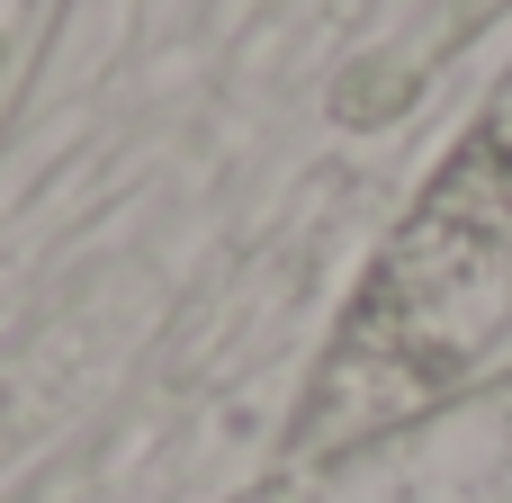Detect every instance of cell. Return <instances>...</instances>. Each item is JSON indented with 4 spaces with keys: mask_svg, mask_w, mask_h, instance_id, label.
Instances as JSON below:
<instances>
[{
    "mask_svg": "<svg viewBox=\"0 0 512 503\" xmlns=\"http://www.w3.org/2000/svg\"><path fill=\"white\" fill-rule=\"evenodd\" d=\"M504 9H512V0H441V18H432V45H423V72H432L441 54H459V45H468L486 18H504Z\"/></svg>",
    "mask_w": 512,
    "mask_h": 503,
    "instance_id": "cell-2",
    "label": "cell"
},
{
    "mask_svg": "<svg viewBox=\"0 0 512 503\" xmlns=\"http://www.w3.org/2000/svg\"><path fill=\"white\" fill-rule=\"evenodd\" d=\"M512 324V72L486 117L441 153L432 189L405 207L387 252L369 261L315 387L297 414V450H360L441 414L486 342Z\"/></svg>",
    "mask_w": 512,
    "mask_h": 503,
    "instance_id": "cell-1",
    "label": "cell"
}]
</instances>
